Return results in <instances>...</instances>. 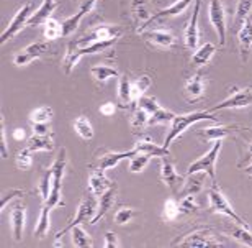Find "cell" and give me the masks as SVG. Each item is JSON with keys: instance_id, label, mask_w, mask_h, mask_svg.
Masks as SVG:
<instances>
[{"instance_id": "6da1fadb", "label": "cell", "mask_w": 252, "mask_h": 248, "mask_svg": "<svg viewBox=\"0 0 252 248\" xmlns=\"http://www.w3.org/2000/svg\"><path fill=\"white\" fill-rule=\"evenodd\" d=\"M215 114L210 110H201V112H191V114H184V115H175L172 124H170V131L165 136L162 146L165 150L170 148V145L184 133L185 130L190 128L191 125L203 122V120H215Z\"/></svg>"}, {"instance_id": "7a4b0ae2", "label": "cell", "mask_w": 252, "mask_h": 248, "mask_svg": "<svg viewBox=\"0 0 252 248\" xmlns=\"http://www.w3.org/2000/svg\"><path fill=\"white\" fill-rule=\"evenodd\" d=\"M117 43L115 40L112 41H94V43H89L85 44V46H80V44H74L72 48L67 49V53H65V56L63 59V71L65 76L72 74L74 68L77 66V63L80 61V58L82 56H87V54H97V53H102L105 49H108L110 46H113V44Z\"/></svg>"}, {"instance_id": "3957f363", "label": "cell", "mask_w": 252, "mask_h": 248, "mask_svg": "<svg viewBox=\"0 0 252 248\" xmlns=\"http://www.w3.org/2000/svg\"><path fill=\"white\" fill-rule=\"evenodd\" d=\"M221 148H223V140L213 141V146H211L201 158L195 160L193 163L189 166L187 176L196 174V173H205L213 179V183H216V161H218Z\"/></svg>"}, {"instance_id": "277c9868", "label": "cell", "mask_w": 252, "mask_h": 248, "mask_svg": "<svg viewBox=\"0 0 252 248\" xmlns=\"http://www.w3.org/2000/svg\"><path fill=\"white\" fill-rule=\"evenodd\" d=\"M208 201H210V209L211 212H215V214H221V215H226L229 217L231 220L236 222V224H241V225H248V222H246L243 217H241L238 212L233 209V206H231V202L228 201V197H226L221 189L218 187V184L213 183V187L208 191Z\"/></svg>"}, {"instance_id": "5b68a950", "label": "cell", "mask_w": 252, "mask_h": 248, "mask_svg": "<svg viewBox=\"0 0 252 248\" xmlns=\"http://www.w3.org/2000/svg\"><path fill=\"white\" fill-rule=\"evenodd\" d=\"M160 179H162V183L167 184L169 189L177 196H180L185 183H187V176H182L177 173L174 161L170 160L169 155L160 156Z\"/></svg>"}, {"instance_id": "8992f818", "label": "cell", "mask_w": 252, "mask_h": 248, "mask_svg": "<svg viewBox=\"0 0 252 248\" xmlns=\"http://www.w3.org/2000/svg\"><path fill=\"white\" fill-rule=\"evenodd\" d=\"M177 247H189V248H210V247H224L223 242L218 240V237L211 229H200L191 234L185 235L182 240L174 244Z\"/></svg>"}, {"instance_id": "52a82bcc", "label": "cell", "mask_w": 252, "mask_h": 248, "mask_svg": "<svg viewBox=\"0 0 252 248\" xmlns=\"http://www.w3.org/2000/svg\"><path fill=\"white\" fill-rule=\"evenodd\" d=\"M94 196V194H92ZM92 196H85L82 202L79 204L77 207V210H75V215H74V219L69 222V225L67 227H64V229L61 232H58L56 234V240H59L64 234H67V232L72 229L74 225H80V224H85V222H90L94 219V215H95V212H97V206H98V202L95 201V197Z\"/></svg>"}, {"instance_id": "ba28073f", "label": "cell", "mask_w": 252, "mask_h": 248, "mask_svg": "<svg viewBox=\"0 0 252 248\" xmlns=\"http://www.w3.org/2000/svg\"><path fill=\"white\" fill-rule=\"evenodd\" d=\"M32 15H33L32 13V3H25L23 7L13 15V18L10 20V23L7 25V28H5L2 32V35H0V44L3 46V44L8 43L13 37H17L23 28H27L28 20Z\"/></svg>"}, {"instance_id": "9c48e42d", "label": "cell", "mask_w": 252, "mask_h": 248, "mask_svg": "<svg viewBox=\"0 0 252 248\" xmlns=\"http://www.w3.org/2000/svg\"><path fill=\"white\" fill-rule=\"evenodd\" d=\"M208 17H210L211 27L215 28L216 35H218L220 46H226V33H228V27H226V10L223 7V3H221V0H210Z\"/></svg>"}, {"instance_id": "30bf717a", "label": "cell", "mask_w": 252, "mask_h": 248, "mask_svg": "<svg viewBox=\"0 0 252 248\" xmlns=\"http://www.w3.org/2000/svg\"><path fill=\"white\" fill-rule=\"evenodd\" d=\"M252 105V87L246 89H236L231 92L228 99H224L223 102L210 109V112H218V110L224 109H244Z\"/></svg>"}, {"instance_id": "8fae6325", "label": "cell", "mask_w": 252, "mask_h": 248, "mask_svg": "<svg viewBox=\"0 0 252 248\" xmlns=\"http://www.w3.org/2000/svg\"><path fill=\"white\" fill-rule=\"evenodd\" d=\"M200 10H201V0H193V10H191V17L190 22L185 27L184 32V41L185 46L190 49L198 48L200 43V28H198V17H200Z\"/></svg>"}, {"instance_id": "7c38bea8", "label": "cell", "mask_w": 252, "mask_h": 248, "mask_svg": "<svg viewBox=\"0 0 252 248\" xmlns=\"http://www.w3.org/2000/svg\"><path fill=\"white\" fill-rule=\"evenodd\" d=\"M193 3V0H177V2H174L172 5H169V7H165L162 10H159L158 13H154L153 17H151L148 22H146L143 27L138 28L139 33H143L146 28L149 27V25H153L156 22H159V20H165V18H174V17H179V15H182L185 10H187L190 5Z\"/></svg>"}, {"instance_id": "4fadbf2b", "label": "cell", "mask_w": 252, "mask_h": 248, "mask_svg": "<svg viewBox=\"0 0 252 248\" xmlns=\"http://www.w3.org/2000/svg\"><path fill=\"white\" fill-rule=\"evenodd\" d=\"M46 51H48V41H34L15 54L13 64L18 66V68H23V66H28L30 63H33L34 59L43 58V54Z\"/></svg>"}, {"instance_id": "5bb4252c", "label": "cell", "mask_w": 252, "mask_h": 248, "mask_svg": "<svg viewBox=\"0 0 252 248\" xmlns=\"http://www.w3.org/2000/svg\"><path fill=\"white\" fill-rule=\"evenodd\" d=\"M97 2H98V0H82V3H80L77 12H75L74 15H70L69 18H65L63 22V35H64V37H69L70 33H74L75 30L79 28L82 18L87 13L92 12L94 7L97 5Z\"/></svg>"}, {"instance_id": "9a60e30c", "label": "cell", "mask_w": 252, "mask_h": 248, "mask_svg": "<svg viewBox=\"0 0 252 248\" xmlns=\"http://www.w3.org/2000/svg\"><path fill=\"white\" fill-rule=\"evenodd\" d=\"M122 35H123V32L117 27V25H100V27L95 28L92 33H89L87 37L80 38L82 41H77L75 44L94 43V41H112V40L117 41Z\"/></svg>"}, {"instance_id": "2e32d148", "label": "cell", "mask_w": 252, "mask_h": 248, "mask_svg": "<svg viewBox=\"0 0 252 248\" xmlns=\"http://www.w3.org/2000/svg\"><path fill=\"white\" fill-rule=\"evenodd\" d=\"M241 130L238 125H213V126H206V128L198 131V136L205 141H216V140H223L233 131Z\"/></svg>"}, {"instance_id": "e0dca14e", "label": "cell", "mask_w": 252, "mask_h": 248, "mask_svg": "<svg viewBox=\"0 0 252 248\" xmlns=\"http://www.w3.org/2000/svg\"><path fill=\"white\" fill-rule=\"evenodd\" d=\"M58 8V0H44L43 5L39 7L36 12H33V15L28 20V27H39L44 25L51 18V13Z\"/></svg>"}, {"instance_id": "ac0fdd59", "label": "cell", "mask_w": 252, "mask_h": 248, "mask_svg": "<svg viewBox=\"0 0 252 248\" xmlns=\"http://www.w3.org/2000/svg\"><path fill=\"white\" fill-rule=\"evenodd\" d=\"M136 153H138L136 150L123 151V153H120V151H110V153H105L103 156H100L97 166H98V169H102V171H110V169H113L120 161L129 160L131 156H134Z\"/></svg>"}, {"instance_id": "d6986e66", "label": "cell", "mask_w": 252, "mask_h": 248, "mask_svg": "<svg viewBox=\"0 0 252 248\" xmlns=\"http://www.w3.org/2000/svg\"><path fill=\"white\" fill-rule=\"evenodd\" d=\"M113 184L115 183H112V181L105 176V171H102V169H97L95 173L90 174V178H89V189L95 197H100L103 192H107Z\"/></svg>"}, {"instance_id": "ffe728a7", "label": "cell", "mask_w": 252, "mask_h": 248, "mask_svg": "<svg viewBox=\"0 0 252 248\" xmlns=\"http://www.w3.org/2000/svg\"><path fill=\"white\" fill-rule=\"evenodd\" d=\"M115 196H117V186H112L107 192H103L102 196L98 197V206H97V212H95L94 219L90 220V224L95 225L97 222L102 219V217L107 214V212L112 209L113 202H115Z\"/></svg>"}, {"instance_id": "44dd1931", "label": "cell", "mask_w": 252, "mask_h": 248, "mask_svg": "<svg viewBox=\"0 0 252 248\" xmlns=\"http://www.w3.org/2000/svg\"><path fill=\"white\" fill-rule=\"evenodd\" d=\"M131 13L136 23H146L153 17V3L151 0H131Z\"/></svg>"}, {"instance_id": "7402d4cb", "label": "cell", "mask_w": 252, "mask_h": 248, "mask_svg": "<svg viewBox=\"0 0 252 248\" xmlns=\"http://www.w3.org/2000/svg\"><path fill=\"white\" fill-rule=\"evenodd\" d=\"M144 38L159 48H172L175 44V37L167 30H151L144 33Z\"/></svg>"}, {"instance_id": "603a6c76", "label": "cell", "mask_w": 252, "mask_h": 248, "mask_svg": "<svg viewBox=\"0 0 252 248\" xmlns=\"http://www.w3.org/2000/svg\"><path fill=\"white\" fill-rule=\"evenodd\" d=\"M205 87H206L205 78L198 73V74L191 76L187 83H185V94H187V97L191 100V102H195V100H200L203 97Z\"/></svg>"}, {"instance_id": "cb8c5ba5", "label": "cell", "mask_w": 252, "mask_h": 248, "mask_svg": "<svg viewBox=\"0 0 252 248\" xmlns=\"http://www.w3.org/2000/svg\"><path fill=\"white\" fill-rule=\"evenodd\" d=\"M25 217H27V212H25V207H22V206L13 207L12 214H10V224H12L13 239L17 240V242H20V240L23 239Z\"/></svg>"}, {"instance_id": "d4e9b609", "label": "cell", "mask_w": 252, "mask_h": 248, "mask_svg": "<svg viewBox=\"0 0 252 248\" xmlns=\"http://www.w3.org/2000/svg\"><path fill=\"white\" fill-rule=\"evenodd\" d=\"M216 53V46L213 43H205L201 44L200 48L195 49V53L191 54V66H195V68H201V66L208 64L210 59L215 56Z\"/></svg>"}, {"instance_id": "484cf974", "label": "cell", "mask_w": 252, "mask_h": 248, "mask_svg": "<svg viewBox=\"0 0 252 248\" xmlns=\"http://www.w3.org/2000/svg\"><path fill=\"white\" fill-rule=\"evenodd\" d=\"M27 148L32 151H53V148H54L53 135L51 133H46V135L33 133L27 140Z\"/></svg>"}, {"instance_id": "4316f807", "label": "cell", "mask_w": 252, "mask_h": 248, "mask_svg": "<svg viewBox=\"0 0 252 248\" xmlns=\"http://www.w3.org/2000/svg\"><path fill=\"white\" fill-rule=\"evenodd\" d=\"M238 38H239V44H241V51H243V59L246 61L248 53L252 49V20L251 18L246 20L243 23V27L239 28Z\"/></svg>"}, {"instance_id": "83f0119b", "label": "cell", "mask_w": 252, "mask_h": 248, "mask_svg": "<svg viewBox=\"0 0 252 248\" xmlns=\"http://www.w3.org/2000/svg\"><path fill=\"white\" fill-rule=\"evenodd\" d=\"M90 74H92V78L97 81V83H107V81L115 79L120 76L117 68H113V66H107V64L92 66V68H90Z\"/></svg>"}, {"instance_id": "f1b7e54d", "label": "cell", "mask_w": 252, "mask_h": 248, "mask_svg": "<svg viewBox=\"0 0 252 248\" xmlns=\"http://www.w3.org/2000/svg\"><path fill=\"white\" fill-rule=\"evenodd\" d=\"M134 150L138 151V153H144V155H149V156H165L169 155V150H165L164 146L160 145H156L154 141H151L149 138H144V140H139L138 143H136Z\"/></svg>"}, {"instance_id": "f546056e", "label": "cell", "mask_w": 252, "mask_h": 248, "mask_svg": "<svg viewBox=\"0 0 252 248\" xmlns=\"http://www.w3.org/2000/svg\"><path fill=\"white\" fill-rule=\"evenodd\" d=\"M118 102L123 107H128L129 104H133V99H131V79L128 78V74L118 76Z\"/></svg>"}, {"instance_id": "4dcf8cb0", "label": "cell", "mask_w": 252, "mask_h": 248, "mask_svg": "<svg viewBox=\"0 0 252 248\" xmlns=\"http://www.w3.org/2000/svg\"><path fill=\"white\" fill-rule=\"evenodd\" d=\"M151 87V78L149 76H139L134 81H131V99L134 104H138V100L146 95L148 89Z\"/></svg>"}, {"instance_id": "1f68e13d", "label": "cell", "mask_w": 252, "mask_h": 248, "mask_svg": "<svg viewBox=\"0 0 252 248\" xmlns=\"http://www.w3.org/2000/svg\"><path fill=\"white\" fill-rule=\"evenodd\" d=\"M228 232L234 240H238V242H241V244H244L248 247H252V234L249 232V227L233 222V225H229Z\"/></svg>"}, {"instance_id": "d6a6232c", "label": "cell", "mask_w": 252, "mask_h": 248, "mask_svg": "<svg viewBox=\"0 0 252 248\" xmlns=\"http://www.w3.org/2000/svg\"><path fill=\"white\" fill-rule=\"evenodd\" d=\"M49 215H51V209H49L48 206L43 204L41 214H39V219H38L36 227H34V232H33V235L36 237V239H43V237L48 234V230H49Z\"/></svg>"}, {"instance_id": "836d02e7", "label": "cell", "mask_w": 252, "mask_h": 248, "mask_svg": "<svg viewBox=\"0 0 252 248\" xmlns=\"http://www.w3.org/2000/svg\"><path fill=\"white\" fill-rule=\"evenodd\" d=\"M43 33L46 41H53V40L63 38V22H58L56 18H49L46 23L43 25Z\"/></svg>"}, {"instance_id": "e575fe53", "label": "cell", "mask_w": 252, "mask_h": 248, "mask_svg": "<svg viewBox=\"0 0 252 248\" xmlns=\"http://www.w3.org/2000/svg\"><path fill=\"white\" fill-rule=\"evenodd\" d=\"M74 130L80 138L84 140H92L94 138V126L90 124V120L84 115H80L74 120Z\"/></svg>"}, {"instance_id": "d590c367", "label": "cell", "mask_w": 252, "mask_h": 248, "mask_svg": "<svg viewBox=\"0 0 252 248\" xmlns=\"http://www.w3.org/2000/svg\"><path fill=\"white\" fill-rule=\"evenodd\" d=\"M70 235H72V245L77 248H87L94 245L90 235L80 225H74L72 229H70Z\"/></svg>"}, {"instance_id": "8d00e7d4", "label": "cell", "mask_w": 252, "mask_h": 248, "mask_svg": "<svg viewBox=\"0 0 252 248\" xmlns=\"http://www.w3.org/2000/svg\"><path fill=\"white\" fill-rule=\"evenodd\" d=\"M251 10H252V0H239L238 2L236 15H234V27H238V30L243 27V23L249 18Z\"/></svg>"}, {"instance_id": "74e56055", "label": "cell", "mask_w": 252, "mask_h": 248, "mask_svg": "<svg viewBox=\"0 0 252 248\" xmlns=\"http://www.w3.org/2000/svg\"><path fill=\"white\" fill-rule=\"evenodd\" d=\"M153 156L144 155V153H136L134 156H131L128 160V168L131 173H143L146 166L149 165V161Z\"/></svg>"}, {"instance_id": "f35d334b", "label": "cell", "mask_w": 252, "mask_h": 248, "mask_svg": "<svg viewBox=\"0 0 252 248\" xmlns=\"http://www.w3.org/2000/svg\"><path fill=\"white\" fill-rule=\"evenodd\" d=\"M53 109L48 107V105H43V107L34 109L32 114H30V120L32 124H49L53 119Z\"/></svg>"}, {"instance_id": "ab89813d", "label": "cell", "mask_w": 252, "mask_h": 248, "mask_svg": "<svg viewBox=\"0 0 252 248\" xmlns=\"http://www.w3.org/2000/svg\"><path fill=\"white\" fill-rule=\"evenodd\" d=\"M175 117L174 112H170V110L160 107L159 110H156V112L149 117V125H167V124H172V120Z\"/></svg>"}, {"instance_id": "60d3db41", "label": "cell", "mask_w": 252, "mask_h": 248, "mask_svg": "<svg viewBox=\"0 0 252 248\" xmlns=\"http://www.w3.org/2000/svg\"><path fill=\"white\" fill-rule=\"evenodd\" d=\"M180 214H182V212H180V206H179V202L175 199H167L164 202V207H162L164 220L172 222V220L177 219Z\"/></svg>"}, {"instance_id": "b9f144b4", "label": "cell", "mask_w": 252, "mask_h": 248, "mask_svg": "<svg viewBox=\"0 0 252 248\" xmlns=\"http://www.w3.org/2000/svg\"><path fill=\"white\" fill-rule=\"evenodd\" d=\"M136 105H138L139 109H143L144 112L149 115V117L156 112V110L160 109V104L156 100V97H153V95H148V94L143 95V97L138 100V104H136Z\"/></svg>"}, {"instance_id": "7bdbcfd3", "label": "cell", "mask_w": 252, "mask_h": 248, "mask_svg": "<svg viewBox=\"0 0 252 248\" xmlns=\"http://www.w3.org/2000/svg\"><path fill=\"white\" fill-rule=\"evenodd\" d=\"M138 214L139 212L131 209V207H120V209L117 210V214H115V224L126 225V224H129V222L133 220Z\"/></svg>"}, {"instance_id": "ee69618b", "label": "cell", "mask_w": 252, "mask_h": 248, "mask_svg": "<svg viewBox=\"0 0 252 248\" xmlns=\"http://www.w3.org/2000/svg\"><path fill=\"white\" fill-rule=\"evenodd\" d=\"M148 125H149V115L146 114L143 109L138 107L134 110L133 119H131V126H133V130L139 131V130H144Z\"/></svg>"}, {"instance_id": "f6af8a7d", "label": "cell", "mask_w": 252, "mask_h": 248, "mask_svg": "<svg viewBox=\"0 0 252 248\" xmlns=\"http://www.w3.org/2000/svg\"><path fill=\"white\" fill-rule=\"evenodd\" d=\"M53 189V169H46V173L43 174L41 181H39V194H41L43 201H46Z\"/></svg>"}, {"instance_id": "bcb514c9", "label": "cell", "mask_w": 252, "mask_h": 248, "mask_svg": "<svg viewBox=\"0 0 252 248\" xmlns=\"http://www.w3.org/2000/svg\"><path fill=\"white\" fill-rule=\"evenodd\" d=\"M32 163H33V160H32V150H28V148L20 150L18 155H17V168L25 171V169H28L30 166H32Z\"/></svg>"}, {"instance_id": "7dc6e473", "label": "cell", "mask_w": 252, "mask_h": 248, "mask_svg": "<svg viewBox=\"0 0 252 248\" xmlns=\"http://www.w3.org/2000/svg\"><path fill=\"white\" fill-rule=\"evenodd\" d=\"M179 206L180 212H184V214H195L198 210V206H196L193 196H182V201L179 202Z\"/></svg>"}, {"instance_id": "c3c4849f", "label": "cell", "mask_w": 252, "mask_h": 248, "mask_svg": "<svg viewBox=\"0 0 252 248\" xmlns=\"http://www.w3.org/2000/svg\"><path fill=\"white\" fill-rule=\"evenodd\" d=\"M0 156H2V158H8V145H7V138H5L3 117H2V125H0Z\"/></svg>"}, {"instance_id": "681fc988", "label": "cell", "mask_w": 252, "mask_h": 248, "mask_svg": "<svg viewBox=\"0 0 252 248\" xmlns=\"http://www.w3.org/2000/svg\"><path fill=\"white\" fill-rule=\"evenodd\" d=\"M18 196H23V191L22 189H10L7 194L2 197V201H0V209L3 210L5 207L8 206V202L12 201V199H15V197H18Z\"/></svg>"}, {"instance_id": "f907efd6", "label": "cell", "mask_w": 252, "mask_h": 248, "mask_svg": "<svg viewBox=\"0 0 252 248\" xmlns=\"http://www.w3.org/2000/svg\"><path fill=\"white\" fill-rule=\"evenodd\" d=\"M107 248H118L122 247V242L118 240V237L115 232H107L105 234V244H103Z\"/></svg>"}, {"instance_id": "816d5d0a", "label": "cell", "mask_w": 252, "mask_h": 248, "mask_svg": "<svg viewBox=\"0 0 252 248\" xmlns=\"http://www.w3.org/2000/svg\"><path fill=\"white\" fill-rule=\"evenodd\" d=\"M115 112H117V105L113 102H105L100 105V114L105 115V117H112V115H115Z\"/></svg>"}, {"instance_id": "f5cc1de1", "label": "cell", "mask_w": 252, "mask_h": 248, "mask_svg": "<svg viewBox=\"0 0 252 248\" xmlns=\"http://www.w3.org/2000/svg\"><path fill=\"white\" fill-rule=\"evenodd\" d=\"M33 133H36V135L51 133V130H49V124H33Z\"/></svg>"}, {"instance_id": "db71d44e", "label": "cell", "mask_w": 252, "mask_h": 248, "mask_svg": "<svg viewBox=\"0 0 252 248\" xmlns=\"http://www.w3.org/2000/svg\"><path fill=\"white\" fill-rule=\"evenodd\" d=\"M13 138L17 141H23L25 138H27V131H25L23 128H15L13 130Z\"/></svg>"}, {"instance_id": "11a10c76", "label": "cell", "mask_w": 252, "mask_h": 248, "mask_svg": "<svg viewBox=\"0 0 252 248\" xmlns=\"http://www.w3.org/2000/svg\"><path fill=\"white\" fill-rule=\"evenodd\" d=\"M244 173H246V174H249V176H252V163L248 166V168H244Z\"/></svg>"}, {"instance_id": "9f6ffc18", "label": "cell", "mask_w": 252, "mask_h": 248, "mask_svg": "<svg viewBox=\"0 0 252 248\" xmlns=\"http://www.w3.org/2000/svg\"><path fill=\"white\" fill-rule=\"evenodd\" d=\"M249 156L252 158V143H251V146H249Z\"/></svg>"}]
</instances>
